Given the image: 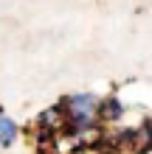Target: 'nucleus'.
Returning a JSON list of instances; mask_svg holds the SVG:
<instances>
[{
    "mask_svg": "<svg viewBox=\"0 0 152 154\" xmlns=\"http://www.w3.org/2000/svg\"><path fill=\"white\" fill-rule=\"evenodd\" d=\"M14 137H17V123L11 121V118L0 115V143L8 146V143H14Z\"/></svg>",
    "mask_w": 152,
    "mask_h": 154,
    "instance_id": "nucleus-1",
    "label": "nucleus"
},
{
    "mask_svg": "<svg viewBox=\"0 0 152 154\" xmlns=\"http://www.w3.org/2000/svg\"><path fill=\"white\" fill-rule=\"evenodd\" d=\"M102 112H104V118L115 121V118H121V104L115 101V98H107V101L102 104Z\"/></svg>",
    "mask_w": 152,
    "mask_h": 154,
    "instance_id": "nucleus-2",
    "label": "nucleus"
}]
</instances>
